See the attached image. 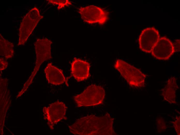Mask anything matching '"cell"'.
Returning a JSON list of instances; mask_svg holds the SVG:
<instances>
[{
    "instance_id": "obj_3",
    "label": "cell",
    "mask_w": 180,
    "mask_h": 135,
    "mask_svg": "<svg viewBox=\"0 0 180 135\" xmlns=\"http://www.w3.org/2000/svg\"><path fill=\"white\" fill-rule=\"evenodd\" d=\"M114 67L131 86L139 87L144 86L146 75L135 67L118 59L115 61Z\"/></svg>"
},
{
    "instance_id": "obj_18",
    "label": "cell",
    "mask_w": 180,
    "mask_h": 135,
    "mask_svg": "<svg viewBox=\"0 0 180 135\" xmlns=\"http://www.w3.org/2000/svg\"><path fill=\"white\" fill-rule=\"evenodd\" d=\"M173 44L174 52L180 51V40H177Z\"/></svg>"
},
{
    "instance_id": "obj_1",
    "label": "cell",
    "mask_w": 180,
    "mask_h": 135,
    "mask_svg": "<svg viewBox=\"0 0 180 135\" xmlns=\"http://www.w3.org/2000/svg\"><path fill=\"white\" fill-rule=\"evenodd\" d=\"M114 120L108 113L101 117L91 115L77 119L69 127L70 132L75 135H116Z\"/></svg>"
},
{
    "instance_id": "obj_15",
    "label": "cell",
    "mask_w": 180,
    "mask_h": 135,
    "mask_svg": "<svg viewBox=\"0 0 180 135\" xmlns=\"http://www.w3.org/2000/svg\"><path fill=\"white\" fill-rule=\"evenodd\" d=\"M47 1L54 5H58V10L72 4L71 2L68 0H48Z\"/></svg>"
},
{
    "instance_id": "obj_9",
    "label": "cell",
    "mask_w": 180,
    "mask_h": 135,
    "mask_svg": "<svg viewBox=\"0 0 180 135\" xmlns=\"http://www.w3.org/2000/svg\"><path fill=\"white\" fill-rule=\"evenodd\" d=\"M174 52L173 43L166 37H163L159 38L151 53L156 59L166 60L169 59Z\"/></svg>"
},
{
    "instance_id": "obj_2",
    "label": "cell",
    "mask_w": 180,
    "mask_h": 135,
    "mask_svg": "<svg viewBox=\"0 0 180 135\" xmlns=\"http://www.w3.org/2000/svg\"><path fill=\"white\" fill-rule=\"evenodd\" d=\"M105 95V91L102 87L92 85L87 87L81 93L74 96L73 98L78 107H88L102 104Z\"/></svg>"
},
{
    "instance_id": "obj_13",
    "label": "cell",
    "mask_w": 180,
    "mask_h": 135,
    "mask_svg": "<svg viewBox=\"0 0 180 135\" xmlns=\"http://www.w3.org/2000/svg\"><path fill=\"white\" fill-rule=\"evenodd\" d=\"M178 88L176 78L172 77L168 80L167 85L163 90L162 95L164 99L171 103H175L176 91Z\"/></svg>"
},
{
    "instance_id": "obj_11",
    "label": "cell",
    "mask_w": 180,
    "mask_h": 135,
    "mask_svg": "<svg viewBox=\"0 0 180 135\" xmlns=\"http://www.w3.org/2000/svg\"><path fill=\"white\" fill-rule=\"evenodd\" d=\"M44 71L46 79L49 83L57 85L65 82L66 85H68V80L65 78L62 71L53 65L52 63H49L47 64Z\"/></svg>"
},
{
    "instance_id": "obj_8",
    "label": "cell",
    "mask_w": 180,
    "mask_h": 135,
    "mask_svg": "<svg viewBox=\"0 0 180 135\" xmlns=\"http://www.w3.org/2000/svg\"><path fill=\"white\" fill-rule=\"evenodd\" d=\"M160 38L159 32L154 27L144 29L141 31L138 39L140 49L145 53H151Z\"/></svg>"
},
{
    "instance_id": "obj_10",
    "label": "cell",
    "mask_w": 180,
    "mask_h": 135,
    "mask_svg": "<svg viewBox=\"0 0 180 135\" xmlns=\"http://www.w3.org/2000/svg\"><path fill=\"white\" fill-rule=\"evenodd\" d=\"M71 65V74L78 82L85 80L89 77L90 66L87 62L75 58Z\"/></svg>"
},
{
    "instance_id": "obj_7",
    "label": "cell",
    "mask_w": 180,
    "mask_h": 135,
    "mask_svg": "<svg viewBox=\"0 0 180 135\" xmlns=\"http://www.w3.org/2000/svg\"><path fill=\"white\" fill-rule=\"evenodd\" d=\"M67 107L63 102L57 101L43 109L44 119L47 121V124L52 130L55 124L65 119Z\"/></svg>"
},
{
    "instance_id": "obj_12",
    "label": "cell",
    "mask_w": 180,
    "mask_h": 135,
    "mask_svg": "<svg viewBox=\"0 0 180 135\" xmlns=\"http://www.w3.org/2000/svg\"><path fill=\"white\" fill-rule=\"evenodd\" d=\"M8 80L6 78L0 79V99L3 100L4 102H0V129H3L5 116L8 108L6 107L7 103L10 97V92L8 89Z\"/></svg>"
},
{
    "instance_id": "obj_4",
    "label": "cell",
    "mask_w": 180,
    "mask_h": 135,
    "mask_svg": "<svg viewBox=\"0 0 180 135\" xmlns=\"http://www.w3.org/2000/svg\"><path fill=\"white\" fill-rule=\"evenodd\" d=\"M43 18L36 7L30 10L23 17L19 29L18 45L25 44L40 20Z\"/></svg>"
},
{
    "instance_id": "obj_6",
    "label": "cell",
    "mask_w": 180,
    "mask_h": 135,
    "mask_svg": "<svg viewBox=\"0 0 180 135\" xmlns=\"http://www.w3.org/2000/svg\"><path fill=\"white\" fill-rule=\"evenodd\" d=\"M52 42L47 38H37L34 46L36 59L34 69L29 79L32 80L39 70L40 66L45 61L52 58L51 55V45Z\"/></svg>"
},
{
    "instance_id": "obj_17",
    "label": "cell",
    "mask_w": 180,
    "mask_h": 135,
    "mask_svg": "<svg viewBox=\"0 0 180 135\" xmlns=\"http://www.w3.org/2000/svg\"><path fill=\"white\" fill-rule=\"evenodd\" d=\"M175 130L178 135H180V117H178L177 119L174 123Z\"/></svg>"
},
{
    "instance_id": "obj_16",
    "label": "cell",
    "mask_w": 180,
    "mask_h": 135,
    "mask_svg": "<svg viewBox=\"0 0 180 135\" xmlns=\"http://www.w3.org/2000/svg\"><path fill=\"white\" fill-rule=\"evenodd\" d=\"M8 65V62L4 57L0 58V71L6 69Z\"/></svg>"
},
{
    "instance_id": "obj_5",
    "label": "cell",
    "mask_w": 180,
    "mask_h": 135,
    "mask_svg": "<svg viewBox=\"0 0 180 135\" xmlns=\"http://www.w3.org/2000/svg\"><path fill=\"white\" fill-rule=\"evenodd\" d=\"M78 12L83 21L92 24H104L109 19V12L96 6L91 5L78 9Z\"/></svg>"
},
{
    "instance_id": "obj_14",
    "label": "cell",
    "mask_w": 180,
    "mask_h": 135,
    "mask_svg": "<svg viewBox=\"0 0 180 135\" xmlns=\"http://www.w3.org/2000/svg\"><path fill=\"white\" fill-rule=\"evenodd\" d=\"M14 45L13 43L5 39L0 34V55L6 60L14 56Z\"/></svg>"
}]
</instances>
